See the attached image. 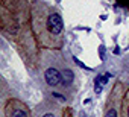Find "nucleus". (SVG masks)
<instances>
[{"label": "nucleus", "instance_id": "20e7f679", "mask_svg": "<svg viewBox=\"0 0 129 117\" xmlns=\"http://www.w3.org/2000/svg\"><path fill=\"white\" fill-rule=\"evenodd\" d=\"M127 87L121 82V81H115L108 99H106V105H105V114L103 117H120V109H121V102L124 97Z\"/></svg>", "mask_w": 129, "mask_h": 117}, {"label": "nucleus", "instance_id": "1a4fd4ad", "mask_svg": "<svg viewBox=\"0 0 129 117\" xmlns=\"http://www.w3.org/2000/svg\"><path fill=\"white\" fill-rule=\"evenodd\" d=\"M115 3H117L120 8H123V9H126V11L129 12V0H115Z\"/></svg>", "mask_w": 129, "mask_h": 117}, {"label": "nucleus", "instance_id": "7ed1b4c3", "mask_svg": "<svg viewBox=\"0 0 129 117\" xmlns=\"http://www.w3.org/2000/svg\"><path fill=\"white\" fill-rule=\"evenodd\" d=\"M38 69L41 70L43 79L47 87L61 88L64 93L72 90L76 73L67 67V63L59 50H41Z\"/></svg>", "mask_w": 129, "mask_h": 117}, {"label": "nucleus", "instance_id": "0eeeda50", "mask_svg": "<svg viewBox=\"0 0 129 117\" xmlns=\"http://www.w3.org/2000/svg\"><path fill=\"white\" fill-rule=\"evenodd\" d=\"M120 117H129V87L124 93L123 102H121V109H120Z\"/></svg>", "mask_w": 129, "mask_h": 117}, {"label": "nucleus", "instance_id": "f257e3e1", "mask_svg": "<svg viewBox=\"0 0 129 117\" xmlns=\"http://www.w3.org/2000/svg\"><path fill=\"white\" fill-rule=\"evenodd\" d=\"M32 0H2L0 3V21L2 34L14 43L17 52L29 70H38L40 53L37 40L30 23Z\"/></svg>", "mask_w": 129, "mask_h": 117}, {"label": "nucleus", "instance_id": "f03ea898", "mask_svg": "<svg viewBox=\"0 0 129 117\" xmlns=\"http://www.w3.org/2000/svg\"><path fill=\"white\" fill-rule=\"evenodd\" d=\"M30 23L40 50H61L64 46L62 14L43 0H32Z\"/></svg>", "mask_w": 129, "mask_h": 117}, {"label": "nucleus", "instance_id": "39448f33", "mask_svg": "<svg viewBox=\"0 0 129 117\" xmlns=\"http://www.w3.org/2000/svg\"><path fill=\"white\" fill-rule=\"evenodd\" d=\"M3 115L5 117H32V112L23 100L17 97H11L5 102Z\"/></svg>", "mask_w": 129, "mask_h": 117}, {"label": "nucleus", "instance_id": "6e6552de", "mask_svg": "<svg viewBox=\"0 0 129 117\" xmlns=\"http://www.w3.org/2000/svg\"><path fill=\"white\" fill-rule=\"evenodd\" d=\"M62 117H75V111L72 106H64L62 108Z\"/></svg>", "mask_w": 129, "mask_h": 117}, {"label": "nucleus", "instance_id": "423d86ee", "mask_svg": "<svg viewBox=\"0 0 129 117\" xmlns=\"http://www.w3.org/2000/svg\"><path fill=\"white\" fill-rule=\"evenodd\" d=\"M62 108L55 100H44L35 108L32 117H62Z\"/></svg>", "mask_w": 129, "mask_h": 117}]
</instances>
